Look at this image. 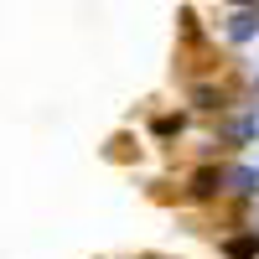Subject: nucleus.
<instances>
[{
    "label": "nucleus",
    "instance_id": "1",
    "mask_svg": "<svg viewBox=\"0 0 259 259\" xmlns=\"http://www.w3.org/2000/svg\"><path fill=\"white\" fill-rule=\"evenodd\" d=\"M254 31H259V11H239V16H233V26H228L233 41H249Z\"/></svg>",
    "mask_w": 259,
    "mask_h": 259
},
{
    "label": "nucleus",
    "instance_id": "2",
    "mask_svg": "<svg viewBox=\"0 0 259 259\" xmlns=\"http://www.w3.org/2000/svg\"><path fill=\"white\" fill-rule=\"evenodd\" d=\"M233 6H249V0H233Z\"/></svg>",
    "mask_w": 259,
    "mask_h": 259
}]
</instances>
